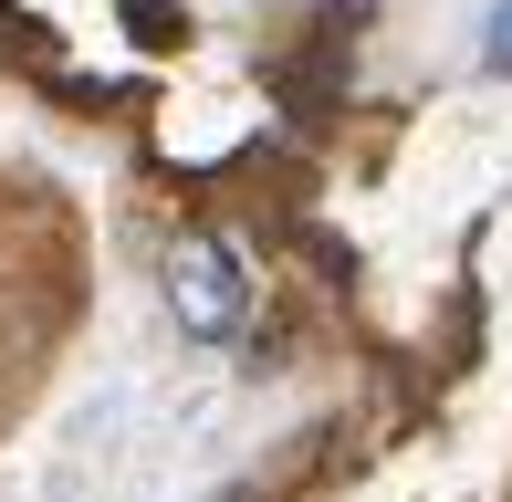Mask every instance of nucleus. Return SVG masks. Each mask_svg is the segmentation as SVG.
Returning <instances> with one entry per match:
<instances>
[{
  "instance_id": "obj_1",
  "label": "nucleus",
  "mask_w": 512,
  "mask_h": 502,
  "mask_svg": "<svg viewBox=\"0 0 512 502\" xmlns=\"http://www.w3.org/2000/svg\"><path fill=\"white\" fill-rule=\"evenodd\" d=\"M178 325L189 335H241V251H230L220 231H199L189 251H178Z\"/></svg>"
},
{
  "instance_id": "obj_2",
  "label": "nucleus",
  "mask_w": 512,
  "mask_h": 502,
  "mask_svg": "<svg viewBox=\"0 0 512 502\" xmlns=\"http://www.w3.org/2000/svg\"><path fill=\"white\" fill-rule=\"evenodd\" d=\"M126 32H136V42H157V53H168V42L189 32V21H178L168 0H126Z\"/></svg>"
},
{
  "instance_id": "obj_3",
  "label": "nucleus",
  "mask_w": 512,
  "mask_h": 502,
  "mask_svg": "<svg viewBox=\"0 0 512 502\" xmlns=\"http://www.w3.org/2000/svg\"><path fill=\"white\" fill-rule=\"evenodd\" d=\"M481 63H492V74H512V11L492 21V42H481Z\"/></svg>"
}]
</instances>
